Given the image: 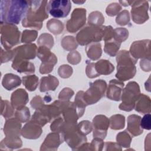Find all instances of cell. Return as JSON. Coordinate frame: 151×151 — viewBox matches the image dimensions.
I'll return each instance as SVG.
<instances>
[{"mask_svg":"<svg viewBox=\"0 0 151 151\" xmlns=\"http://www.w3.org/2000/svg\"><path fill=\"white\" fill-rule=\"evenodd\" d=\"M121 8V6L117 3H113L107 6L106 9V12L108 15L114 16L116 15V14L119 11H120Z\"/></svg>","mask_w":151,"mask_h":151,"instance_id":"ac0fdd59","label":"cell"},{"mask_svg":"<svg viewBox=\"0 0 151 151\" xmlns=\"http://www.w3.org/2000/svg\"><path fill=\"white\" fill-rule=\"evenodd\" d=\"M23 84L25 87L29 91H34L37 87L38 84V78L34 75L31 76L24 77L22 78Z\"/></svg>","mask_w":151,"mask_h":151,"instance_id":"2e32d148","label":"cell"},{"mask_svg":"<svg viewBox=\"0 0 151 151\" xmlns=\"http://www.w3.org/2000/svg\"><path fill=\"white\" fill-rule=\"evenodd\" d=\"M140 117L136 115H131L128 117V130L133 135H138L143 132L142 130L140 129Z\"/></svg>","mask_w":151,"mask_h":151,"instance_id":"4fadbf2b","label":"cell"},{"mask_svg":"<svg viewBox=\"0 0 151 151\" xmlns=\"http://www.w3.org/2000/svg\"><path fill=\"white\" fill-rule=\"evenodd\" d=\"M140 125L143 129L147 130L150 129V113L145 114L141 119Z\"/></svg>","mask_w":151,"mask_h":151,"instance_id":"d6986e66","label":"cell"},{"mask_svg":"<svg viewBox=\"0 0 151 151\" xmlns=\"http://www.w3.org/2000/svg\"><path fill=\"white\" fill-rule=\"evenodd\" d=\"M86 12L84 8L75 9L71 15V19L67 22V30L75 32L80 29L86 22Z\"/></svg>","mask_w":151,"mask_h":151,"instance_id":"9c48e42d","label":"cell"},{"mask_svg":"<svg viewBox=\"0 0 151 151\" xmlns=\"http://www.w3.org/2000/svg\"><path fill=\"white\" fill-rule=\"evenodd\" d=\"M37 37V32L35 31L25 30L23 32L21 42H30L34 41Z\"/></svg>","mask_w":151,"mask_h":151,"instance_id":"e0dca14e","label":"cell"},{"mask_svg":"<svg viewBox=\"0 0 151 151\" xmlns=\"http://www.w3.org/2000/svg\"><path fill=\"white\" fill-rule=\"evenodd\" d=\"M127 52L125 50L120 51L116 58L117 73L116 77L123 81L133 77L136 73L134 64L136 63V60H134Z\"/></svg>","mask_w":151,"mask_h":151,"instance_id":"7a4b0ae2","label":"cell"},{"mask_svg":"<svg viewBox=\"0 0 151 151\" xmlns=\"http://www.w3.org/2000/svg\"><path fill=\"white\" fill-rule=\"evenodd\" d=\"M104 27H87L84 28L77 35L78 42L83 45L92 41H99L103 37Z\"/></svg>","mask_w":151,"mask_h":151,"instance_id":"277c9868","label":"cell"},{"mask_svg":"<svg viewBox=\"0 0 151 151\" xmlns=\"http://www.w3.org/2000/svg\"><path fill=\"white\" fill-rule=\"evenodd\" d=\"M120 42L116 40L106 42L105 44L104 51L105 52L111 56H114L119 48Z\"/></svg>","mask_w":151,"mask_h":151,"instance_id":"9a60e30c","label":"cell"},{"mask_svg":"<svg viewBox=\"0 0 151 151\" xmlns=\"http://www.w3.org/2000/svg\"><path fill=\"white\" fill-rule=\"evenodd\" d=\"M135 83V82H129L127 84L126 87L123 90L122 97L123 102L119 106L121 110L130 111L133 109L134 105V101L137 99L139 94V87L137 84L132 90Z\"/></svg>","mask_w":151,"mask_h":151,"instance_id":"5b68a950","label":"cell"},{"mask_svg":"<svg viewBox=\"0 0 151 151\" xmlns=\"http://www.w3.org/2000/svg\"><path fill=\"white\" fill-rule=\"evenodd\" d=\"M131 10L133 21L138 24L143 23L147 19L148 2L146 1H133Z\"/></svg>","mask_w":151,"mask_h":151,"instance_id":"ba28073f","label":"cell"},{"mask_svg":"<svg viewBox=\"0 0 151 151\" xmlns=\"http://www.w3.org/2000/svg\"><path fill=\"white\" fill-rule=\"evenodd\" d=\"M29 8L26 16L23 19L22 24L28 22H35L42 25L41 22L48 18L47 11V1H28Z\"/></svg>","mask_w":151,"mask_h":151,"instance_id":"3957f363","label":"cell"},{"mask_svg":"<svg viewBox=\"0 0 151 151\" xmlns=\"http://www.w3.org/2000/svg\"><path fill=\"white\" fill-rule=\"evenodd\" d=\"M29 8L28 1L12 0L1 1V23L18 24L26 16Z\"/></svg>","mask_w":151,"mask_h":151,"instance_id":"6da1fadb","label":"cell"},{"mask_svg":"<svg viewBox=\"0 0 151 151\" xmlns=\"http://www.w3.org/2000/svg\"><path fill=\"white\" fill-rule=\"evenodd\" d=\"M21 84L20 78L13 74H6L4 77L2 85L8 90H11Z\"/></svg>","mask_w":151,"mask_h":151,"instance_id":"7c38bea8","label":"cell"},{"mask_svg":"<svg viewBox=\"0 0 151 151\" xmlns=\"http://www.w3.org/2000/svg\"><path fill=\"white\" fill-rule=\"evenodd\" d=\"M124 84L121 81H116V80H111L110 81V85L108 88L107 97L111 100L116 101L120 100V96Z\"/></svg>","mask_w":151,"mask_h":151,"instance_id":"8fae6325","label":"cell"},{"mask_svg":"<svg viewBox=\"0 0 151 151\" xmlns=\"http://www.w3.org/2000/svg\"><path fill=\"white\" fill-rule=\"evenodd\" d=\"M37 47L34 44L24 45L14 50V59H32L35 57Z\"/></svg>","mask_w":151,"mask_h":151,"instance_id":"30bf717a","label":"cell"},{"mask_svg":"<svg viewBox=\"0 0 151 151\" xmlns=\"http://www.w3.org/2000/svg\"><path fill=\"white\" fill-rule=\"evenodd\" d=\"M71 5L68 0H51L47 5V11L54 17L64 18L70 13Z\"/></svg>","mask_w":151,"mask_h":151,"instance_id":"52a82bcc","label":"cell"},{"mask_svg":"<svg viewBox=\"0 0 151 151\" xmlns=\"http://www.w3.org/2000/svg\"><path fill=\"white\" fill-rule=\"evenodd\" d=\"M106 87V83L102 80H97L90 83V88L83 94V99L86 104H92L100 100L104 95Z\"/></svg>","mask_w":151,"mask_h":151,"instance_id":"8992f818","label":"cell"},{"mask_svg":"<svg viewBox=\"0 0 151 151\" xmlns=\"http://www.w3.org/2000/svg\"><path fill=\"white\" fill-rule=\"evenodd\" d=\"M94 68L96 72L100 74H108L112 72L114 70L113 65L107 60H100L94 64Z\"/></svg>","mask_w":151,"mask_h":151,"instance_id":"5bb4252c","label":"cell"}]
</instances>
